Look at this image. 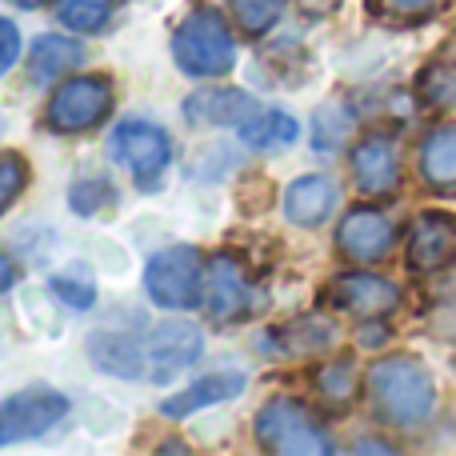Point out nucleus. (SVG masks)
I'll list each match as a JSON object with an SVG mask.
<instances>
[{
  "mask_svg": "<svg viewBox=\"0 0 456 456\" xmlns=\"http://www.w3.org/2000/svg\"><path fill=\"white\" fill-rule=\"evenodd\" d=\"M369 396L372 409L385 425L396 428H417L433 417L436 409V388L428 369L417 356H385L369 369Z\"/></svg>",
  "mask_w": 456,
  "mask_h": 456,
  "instance_id": "f257e3e1",
  "label": "nucleus"
},
{
  "mask_svg": "<svg viewBox=\"0 0 456 456\" xmlns=\"http://www.w3.org/2000/svg\"><path fill=\"white\" fill-rule=\"evenodd\" d=\"M173 56L189 77H224L236 64V40L221 12H192L173 32Z\"/></svg>",
  "mask_w": 456,
  "mask_h": 456,
  "instance_id": "f03ea898",
  "label": "nucleus"
},
{
  "mask_svg": "<svg viewBox=\"0 0 456 456\" xmlns=\"http://www.w3.org/2000/svg\"><path fill=\"white\" fill-rule=\"evenodd\" d=\"M256 441L268 452L281 456H329L332 441L321 425L313 420V412L297 401H268L256 412Z\"/></svg>",
  "mask_w": 456,
  "mask_h": 456,
  "instance_id": "7ed1b4c3",
  "label": "nucleus"
},
{
  "mask_svg": "<svg viewBox=\"0 0 456 456\" xmlns=\"http://www.w3.org/2000/svg\"><path fill=\"white\" fill-rule=\"evenodd\" d=\"M109 112H112L109 77H72L48 101V125L56 133H85V128L101 125Z\"/></svg>",
  "mask_w": 456,
  "mask_h": 456,
  "instance_id": "20e7f679",
  "label": "nucleus"
},
{
  "mask_svg": "<svg viewBox=\"0 0 456 456\" xmlns=\"http://www.w3.org/2000/svg\"><path fill=\"white\" fill-rule=\"evenodd\" d=\"M112 157L136 176L141 189H152L173 157V144H168L165 128L152 120H120L112 128Z\"/></svg>",
  "mask_w": 456,
  "mask_h": 456,
  "instance_id": "39448f33",
  "label": "nucleus"
},
{
  "mask_svg": "<svg viewBox=\"0 0 456 456\" xmlns=\"http://www.w3.org/2000/svg\"><path fill=\"white\" fill-rule=\"evenodd\" d=\"M149 297L160 308H192L200 297V252L197 248H165L144 268Z\"/></svg>",
  "mask_w": 456,
  "mask_h": 456,
  "instance_id": "423d86ee",
  "label": "nucleus"
},
{
  "mask_svg": "<svg viewBox=\"0 0 456 456\" xmlns=\"http://www.w3.org/2000/svg\"><path fill=\"white\" fill-rule=\"evenodd\" d=\"M64 412H69V401L61 393H53V388H28V393L8 396L0 404V444L37 441Z\"/></svg>",
  "mask_w": 456,
  "mask_h": 456,
  "instance_id": "0eeeda50",
  "label": "nucleus"
},
{
  "mask_svg": "<svg viewBox=\"0 0 456 456\" xmlns=\"http://www.w3.org/2000/svg\"><path fill=\"white\" fill-rule=\"evenodd\" d=\"M205 348V332L192 321H165L149 332V377L168 385L176 372H184Z\"/></svg>",
  "mask_w": 456,
  "mask_h": 456,
  "instance_id": "6e6552de",
  "label": "nucleus"
},
{
  "mask_svg": "<svg viewBox=\"0 0 456 456\" xmlns=\"http://www.w3.org/2000/svg\"><path fill=\"white\" fill-rule=\"evenodd\" d=\"M456 260V216L420 213L409 232V268L412 273H441Z\"/></svg>",
  "mask_w": 456,
  "mask_h": 456,
  "instance_id": "1a4fd4ad",
  "label": "nucleus"
},
{
  "mask_svg": "<svg viewBox=\"0 0 456 456\" xmlns=\"http://www.w3.org/2000/svg\"><path fill=\"white\" fill-rule=\"evenodd\" d=\"M329 300L337 308H345V313H356V316H388L396 305H401V289H396L393 281H385V276L348 273L329 289Z\"/></svg>",
  "mask_w": 456,
  "mask_h": 456,
  "instance_id": "9d476101",
  "label": "nucleus"
},
{
  "mask_svg": "<svg viewBox=\"0 0 456 456\" xmlns=\"http://www.w3.org/2000/svg\"><path fill=\"white\" fill-rule=\"evenodd\" d=\"M184 117L200 128H240L256 117V101L240 88H197L184 101Z\"/></svg>",
  "mask_w": 456,
  "mask_h": 456,
  "instance_id": "9b49d317",
  "label": "nucleus"
},
{
  "mask_svg": "<svg viewBox=\"0 0 456 456\" xmlns=\"http://www.w3.org/2000/svg\"><path fill=\"white\" fill-rule=\"evenodd\" d=\"M337 240L345 256L369 265V260H380L393 248V221L385 213H377V208H353L345 216V224H340Z\"/></svg>",
  "mask_w": 456,
  "mask_h": 456,
  "instance_id": "f8f14e48",
  "label": "nucleus"
},
{
  "mask_svg": "<svg viewBox=\"0 0 456 456\" xmlns=\"http://www.w3.org/2000/svg\"><path fill=\"white\" fill-rule=\"evenodd\" d=\"M337 208V184L329 176H300L284 192V216L300 228H316Z\"/></svg>",
  "mask_w": 456,
  "mask_h": 456,
  "instance_id": "ddd939ff",
  "label": "nucleus"
},
{
  "mask_svg": "<svg viewBox=\"0 0 456 456\" xmlns=\"http://www.w3.org/2000/svg\"><path fill=\"white\" fill-rule=\"evenodd\" d=\"M353 173L364 192H393L401 181V160H396L393 141H385V136L361 141L353 152Z\"/></svg>",
  "mask_w": 456,
  "mask_h": 456,
  "instance_id": "4468645a",
  "label": "nucleus"
},
{
  "mask_svg": "<svg viewBox=\"0 0 456 456\" xmlns=\"http://www.w3.org/2000/svg\"><path fill=\"white\" fill-rule=\"evenodd\" d=\"M208 313L213 321H236L240 313H248V284L228 256H216L208 273Z\"/></svg>",
  "mask_w": 456,
  "mask_h": 456,
  "instance_id": "2eb2a0df",
  "label": "nucleus"
},
{
  "mask_svg": "<svg viewBox=\"0 0 456 456\" xmlns=\"http://www.w3.org/2000/svg\"><path fill=\"white\" fill-rule=\"evenodd\" d=\"M240 393H244L240 372H213V377L197 380L192 388H184L181 396L165 401L160 404V412L176 420V417H189V412H197V409H208V404H224V401H232V396H240Z\"/></svg>",
  "mask_w": 456,
  "mask_h": 456,
  "instance_id": "dca6fc26",
  "label": "nucleus"
},
{
  "mask_svg": "<svg viewBox=\"0 0 456 456\" xmlns=\"http://www.w3.org/2000/svg\"><path fill=\"white\" fill-rule=\"evenodd\" d=\"M420 176L428 189L456 192V125H441L420 144Z\"/></svg>",
  "mask_w": 456,
  "mask_h": 456,
  "instance_id": "f3484780",
  "label": "nucleus"
},
{
  "mask_svg": "<svg viewBox=\"0 0 456 456\" xmlns=\"http://www.w3.org/2000/svg\"><path fill=\"white\" fill-rule=\"evenodd\" d=\"M276 340H281V348L292 356H313V353H324V348L337 345V324L321 313L297 316V321H289L276 332Z\"/></svg>",
  "mask_w": 456,
  "mask_h": 456,
  "instance_id": "a211bd4d",
  "label": "nucleus"
},
{
  "mask_svg": "<svg viewBox=\"0 0 456 456\" xmlns=\"http://www.w3.org/2000/svg\"><path fill=\"white\" fill-rule=\"evenodd\" d=\"M85 61V48L77 45V40L69 37H40L37 45H32L28 53V69L37 80H56L64 77L69 69H77V64Z\"/></svg>",
  "mask_w": 456,
  "mask_h": 456,
  "instance_id": "6ab92c4d",
  "label": "nucleus"
},
{
  "mask_svg": "<svg viewBox=\"0 0 456 456\" xmlns=\"http://www.w3.org/2000/svg\"><path fill=\"white\" fill-rule=\"evenodd\" d=\"M88 348H93V361L101 364L104 372H112V377L136 380L144 372V356L136 353V345L128 337H109V332H96V337L88 340Z\"/></svg>",
  "mask_w": 456,
  "mask_h": 456,
  "instance_id": "aec40b11",
  "label": "nucleus"
},
{
  "mask_svg": "<svg viewBox=\"0 0 456 456\" xmlns=\"http://www.w3.org/2000/svg\"><path fill=\"white\" fill-rule=\"evenodd\" d=\"M297 120L289 112H265V117H252L248 125H240V141L248 149H284V144L297 141Z\"/></svg>",
  "mask_w": 456,
  "mask_h": 456,
  "instance_id": "412c9836",
  "label": "nucleus"
},
{
  "mask_svg": "<svg viewBox=\"0 0 456 456\" xmlns=\"http://www.w3.org/2000/svg\"><path fill=\"white\" fill-rule=\"evenodd\" d=\"M420 88V101L428 109H441V112H456V64L452 61H436L420 72L417 80Z\"/></svg>",
  "mask_w": 456,
  "mask_h": 456,
  "instance_id": "4be33fe9",
  "label": "nucleus"
},
{
  "mask_svg": "<svg viewBox=\"0 0 456 456\" xmlns=\"http://www.w3.org/2000/svg\"><path fill=\"white\" fill-rule=\"evenodd\" d=\"M112 8H117V0H61L56 12H61V20L77 32H101L104 24H109Z\"/></svg>",
  "mask_w": 456,
  "mask_h": 456,
  "instance_id": "5701e85b",
  "label": "nucleus"
},
{
  "mask_svg": "<svg viewBox=\"0 0 456 456\" xmlns=\"http://www.w3.org/2000/svg\"><path fill=\"white\" fill-rule=\"evenodd\" d=\"M281 8H284V0H232V12L248 37H260V32L273 28L281 20Z\"/></svg>",
  "mask_w": 456,
  "mask_h": 456,
  "instance_id": "b1692460",
  "label": "nucleus"
},
{
  "mask_svg": "<svg viewBox=\"0 0 456 456\" xmlns=\"http://www.w3.org/2000/svg\"><path fill=\"white\" fill-rule=\"evenodd\" d=\"M316 393L332 404L348 401V396L356 393V369L348 361H337V364H329V369H321L316 372Z\"/></svg>",
  "mask_w": 456,
  "mask_h": 456,
  "instance_id": "393cba45",
  "label": "nucleus"
},
{
  "mask_svg": "<svg viewBox=\"0 0 456 456\" xmlns=\"http://www.w3.org/2000/svg\"><path fill=\"white\" fill-rule=\"evenodd\" d=\"M24 184H28V165H24V157L4 152V157H0V213L20 197Z\"/></svg>",
  "mask_w": 456,
  "mask_h": 456,
  "instance_id": "a878e982",
  "label": "nucleus"
},
{
  "mask_svg": "<svg viewBox=\"0 0 456 456\" xmlns=\"http://www.w3.org/2000/svg\"><path fill=\"white\" fill-rule=\"evenodd\" d=\"M53 297H61L69 308H88L96 300V289L88 276H53Z\"/></svg>",
  "mask_w": 456,
  "mask_h": 456,
  "instance_id": "bb28decb",
  "label": "nucleus"
},
{
  "mask_svg": "<svg viewBox=\"0 0 456 456\" xmlns=\"http://www.w3.org/2000/svg\"><path fill=\"white\" fill-rule=\"evenodd\" d=\"M112 200V189L104 181H80L77 189H72V208H77L80 216H96L101 213V205H109Z\"/></svg>",
  "mask_w": 456,
  "mask_h": 456,
  "instance_id": "cd10ccee",
  "label": "nucleus"
},
{
  "mask_svg": "<svg viewBox=\"0 0 456 456\" xmlns=\"http://www.w3.org/2000/svg\"><path fill=\"white\" fill-rule=\"evenodd\" d=\"M372 8L388 20H420L436 8V0H372Z\"/></svg>",
  "mask_w": 456,
  "mask_h": 456,
  "instance_id": "c85d7f7f",
  "label": "nucleus"
},
{
  "mask_svg": "<svg viewBox=\"0 0 456 456\" xmlns=\"http://www.w3.org/2000/svg\"><path fill=\"white\" fill-rule=\"evenodd\" d=\"M16 56H20V32H16L12 20H4V16H0V77H4V72L16 64Z\"/></svg>",
  "mask_w": 456,
  "mask_h": 456,
  "instance_id": "c756f323",
  "label": "nucleus"
},
{
  "mask_svg": "<svg viewBox=\"0 0 456 456\" xmlns=\"http://www.w3.org/2000/svg\"><path fill=\"white\" fill-rule=\"evenodd\" d=\"M300 8H305L308 16H332L340 8V0H297Z\"/></svg>",
  "mask_w": 456,
  "mask_h": 456,
  "instance_id": "7c9ffc66",
  "label": "nucleus"
},
{
  "mask_svg": "<svg viewBox=\"0 0 456 456\" xmlns=\"http://www.w3.org/2000/svg\"><path fill=\"white\" fill-rule=\"evenodd\" d=\"M12 281H16V265H12V256H4V252H0V292L12 289Z\"/></svg>",
  "mask_w": 456,
  "mask_h": 456,
  "instance_id": "2f4dec72",
  "label": "nucleus"
},
{
  "mask_svg": "<svg viewBox=\"0 0 456 456\" xmlns=\"http://www.w3.org/2000/svg\"><path fill=\"white\" fill-rule=\"evenodd\" d=\"M12 4H20V8H37L40 0H12Z\"/></svg>",
  "mask_w": 456,
  "mask_h": 456,
  "instance_id": "473e14b6",
  "label": "nucleus"
}]
</instances>
